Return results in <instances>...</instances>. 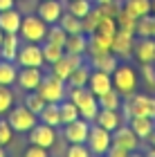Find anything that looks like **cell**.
<instances>
[{"instance_id":"obj_33","label":"cell","mask_w":155,"mask_h":157,"mask_svg":"<svg viewBox=\"0 0 155 157\" xmlns=\"http://www.w3.org/2000/svg\"><path fill=\"white\" fill-rule=\"evenodd\" d=\"M59 25H61L68 34H81V32H83V23H81V18L72 16L70 11H63V13H61Z\"/></svg>"},{"instance_id":"obj_15","label":"cell","mask_w":155,"mask_h":157,"mask_svg":"<svg viewBox=\"0 0 155 157\" xmlns=\"http://www.w3.org/2000/svg\"><path fill=\"white\" fill-rule=\"evenodd\" d=\"M135 34H128V32H122L117 29V34L112 36V54H117V59H124L128 61L133 56V47H135Z\"/></svg>"},{"instance_id":"obj_53","label":"cell","mask_w":155,"mask_h":157,"mask_svg":"<svg viewBox=\"0 0 155 157\" xmlns=\"http://www.w3.org/2000/svg\"><path fill=\"white\" fill-rule=\"evenodd\" d=\"M151 155H153V157H155V146H153V148H151Z\"/></svg>"},{"instance_id":"obj_7","label":"cell","mask_w":155,"mask_h":157,"mask_svg":"<svg viewBox=\"0 0 155 157\" xmlns=\"http://www.w3.org/2000/svg\"><path fill=\"white\" fill-rule=\"evenodd\" d=\"M86 144L90 148V153H92V157L106 155V153H108V148L112 146V132L106 130V128H101V126H97V124H92V126H90Z\"/></svg>"},{"instance_id":"obj_35","label":"cell","mask_w":155,"mask_h":157,"mask_svg":"<svg viewBox=\"0 0 155 157\" xmlns=\"http://www.w3.org/2000/svg\"><path fill=\"white\" fill-rule=\"evenodd\" d=\"M101 18H103V13L97 9V7H92V9L88 11V16H86V18H81V23H83V34L88 36V34L97 32V27H99Z\"/></svg>"},{"instance_id":"obj_29","label":"cell","mask_w":155,"mask_h":157,"mask_svg":"<svg viewBox=\"0 0 155 157\" xmlns=\"http://www.w3.org/2000/svg\"><path fill=\"white\" fill-rule=\"evenodd\" d=\"M41 49H43V59H45V65H52L65 54L63 45H56V43H50V40H43L41 43Z\"/></svg>"},{"instance_id":"obj_8","label":"cell","mask_w":155,"mask_h":157,"mask_svg":"<svg viewBox=\"0 0 155 157\" xmlns=\"http://www.w3.org/2000/svg\"><path fill=\"white\" fill-rule=\"evenodd\" d=\"M16 65L18 67H43L45 59H43V49L41 43H20L18 56H16Z\"/></svg>"},{"instance_id":"obj_5","label":"cell","mask_w":155,"mask_h":157,"mask_svg":"<svg viewBox=\"0 0 155 157\" xmlns=\"http://www.w3.org/2000/svg\"><path fill=\"white\" fill-rule=\"evenodd\" d=\"M47 27L50 25H47L45 20H41L36 13H27V16H23L18 36L25 43H43L45 36H47Z\"/></svg>"},{"instance_id":"obj_10","label":"cell","mask_w":155,"mask_h":157,"mask_svg":"<svg viewBox=\"0 0 155 157\" xmlns=\"http://www.w3.org/2000/svg\"><path fill=\"white\" fill-rule=\"evenodd\" d=\"M90 121L86 119H74V121H70V124L63 126V139L68 141V144H86V139H88V132H90Z\"/></svg>"},{"instance_id":"obj_16","label":"cell","mask_w":155,"mask_h":157,"mask_svg":"<svg viewBox=\"0 0 155 157\" xmlns=\"http://www.w3.org/2000/svg\"><path fill=\"white\" fill-rule=\"evenodd\" d=\"M133 59L139 65L155 61V38H135V47H133Z\"/></svg>"},{"instance_id":"obj_37","label":"cell","mask_w":155,"mask_h":157,"mask_svg":"<svg viewBox=\"0 0 155 157\" xmlns=\"http://www.w3.org/2000/svg\"><path fill=\"white\" fill-rule=\"evenodd\" d=\"M45 40L56 43V45H65V40H68V32L63 29L59 23H54V25L47 27V36H45Z\"/></svg>"},{"instance_id":"obj_1","label":"cell","mask_w":155,"mask_h":157,"mask_svg":"<svg viewBox=\"0 0 155 157\" xmlns=\"http://www.w3.org/2000/svg\"><path fill=\"white\" fill-rule=\"evenodd\" d=\"M122 115H124V119H130V117H151V119H155V97L139 94V92H133V94L124 97Z\"/></svg>"},{"instance_id":"obj_17","label":"cell","mask_w":155,"mask_h":157,"mask_svg":"<svg viewBox=\"0 0 155 157\" xmlns=\"http://www.w3.org/2000/svg\"><path fill=\"white\" fill-rule=\"evenodd\" d=\"M124 115L119 110H106V108H99V112H97V117H95V121L92 124H97V126H101V128H106V130H117L119 126L124 124Z\"/></svg>"},{"instance_id":"obj_23","label":"cell","mask_w":155,"mask_h":157,"mask_svg":"<svg viewBox=\"0 0 155 157\" xmlns=\"http://www.w3.org/2000/svg\"><path fill=\"white\" fill-rule=\"evenodd\" d=\"M63 49H65L68 54H81L86 56L88 54V36L86 34H68V40L65 45H63Z\"/></svg>"},{"instance_id":"obj_20","label":"cell","mask_w":155,"mask_h":157,"mask_svg":"<svg viewBox=\"0 0 155 157\" xmlns=\"http://www.w3.org/2000/svg\"><path fill=\"white\" fill-rule=\"evenodd\" d=\"M88 63L92 65V70H101V72L112 74L115 67L119 65V59H117V54H112V52H103V54H92Z\"/></svg>"},{"instance_id":"obj_24","label":"cell","mask_w":155,"mask_h":157,"mask_svg":"<svg viewBox=\"0 0 155 157\" xmlns=\"http://www.w3.org/2000/svg\"><path fill=\"white\" fill-rule=\"evenodd\" d=\"M90 74H92V65L83 61L79 67L74 70L68 78V88H86L88 81H90Z\"/></svg>"},{"instance_id":"obj_41","label":"cell","mask_w":155,"mask_h":157,"mask_svg":"<svg viewBox=\"0 0 155 157\" xmlns=\"http://www.w3.org/2000/svg\"><path fill=\"white\" fill-rule=\"evenodd\" d=\"M97 9H99L103 16H110V18H115L119 11H122V7H124V2L122 0H112V2H106V5H95Z\"/></svg>"},{"instance_id":"obj_19","label":"cell","mask_w":155,"mask_h":157,"mask_svg":"<svg viewBox=\"0 0 155 157\" xmlns=\"http://www.w3.org/2000/svg\"><path fill=\"white\" fill-rule=\"evenodd\" d=\"M110 88H112V76L108 72H101V70H92L90 81H88V90L92 92L95 97H99L103 92H108Z\"/></svg>"},{"instance_id":"obj_18","label":"cell","mask_w":155,"mask_h":157,"mask_svg":"<svg viewBox=\"0 0 155 157\" xmlns=\"http://www.w3.org/2000/svg\"><path fill=\"white\" fill-rule=\"evenodd\" d=\"M20 23H23V13H20L16 7L0 11V29L5 34H18Z\"/></svg>"},{"instance_id":"obj_14","label":"cell","mask_w":155,"mask_h":157,"mask_svg":"<svg viewBox=\"0 0 155 157\" xmlns=\"http://www.w3.org/2000/svg\"><path fill=\"white\" fill-rule=\"evenodd\" d=\"M43 67H18V76H16V85L25 92L36 90L41 81H43Z\"/></svg>"},{"instance_id":"obj_43","label":"cell","mask_w":155,"mask_h":157,"mask_svg":"<svg viewBox=\"0 0 155 157\" xmlns=\"http://www.w3.org/2000/svg\"><path fill=\"white\" fill-rule=\"evenodd\" d=\"M14 139V130L7 119H0V146H7Z\"/></svg>"},{"instance_id":"obj_38","label":"cell","mask_w":155,"mask_h":157,"mask_svg":"<svg viewBox=\"0 0 155 157\" xmlns=\"http://www.w3.org/2000/svg\"><path fill=\"white\" fill-rule=\"evenodd\" d=\"M23 105H25V108H29V110L34 112V115H38V112L43 110L45 101L41 99V94H38L36 90H32V92H27V94H25V99H23Z\"/></svg>"},{"instance_id":"obj_3","label":"cell","mask_w":155,"mask_h":157,"mask_svg":"<svg viewBox=\"0 0 155 157\" xmlns=\"http://www.w3.org/2000/svg\"><path fill=\"white\" fill-rule=\"evenodd\" d=\"M110 76H112V88H115L122 97H128V94H133V92H137L139 76H137V70L133 65H128V63H119Z\"/></svg>"},{"instance_id":"obj_39","label":"cell","mask_w":155,"mask_h":157,"mask_svg":"<svg viewBox=\"0 0 155 157\" xmlns=\"http://www.w3.org/2000/svg\"><path fill=\"white\" fill-rule=\"evenodd\" d=\"M14 108V92L9 85H0V117Z\"/></svg>"},{"instance_id":"obj_12","label":"cell","mask_w":155,"mask_h":157,"mask_svg":"<svg viewBox=\"0 0 155 157\" xmlns=\"http://www.w3.org/2000/svg\"><path fill=\"white\" fill-rule=\"evenodd\" d=\"M112 144L128 151V153H135L139 148V137L133 132V128L128 124H122L117 130H112Z\"/></svg>"},{"instance_id":"obj_6","label":"cell","mask_w":155,"mask_h":157,"mask_svg":"<svg viewBox=\"0 0 155 157\" xmlns=\"http://www.w3.org/2000/svg\"><path fill=\"white\" fill-rule=\"evenodd\" d=\"M7 121H9L14 132H29L34 126L38 124V115H34L29 108H25L23 103L14 105V108L7 112Z\"/></svg>"},{"instance_id":"obj_31","label":"cell","mask_w":155,"mask_h":157,"mask_svg":"<svg viewBox=\"0 0 155 157\" xmlns=\"http://www.w3.org/2000/svg\"><path fill=\"white\" fill-rule=\"evenodd\" d=\"M124 9L133 13L135 18L149 16L151 13V0H124Z\"/></svg>"},{"instance_id":"obj_34","label":"cell","mask_w":155,"mask_h":157,"mask_svg":"<svg viewBox=\"0 0 155 157\" xmlns=\"http://www.w3.org/2000/svg\"><path fill=\"white\" fill-rule=\"evenodd\" d=\"M115 23H117V29L122 32H128V34H135V27H137V18L133 16V13H128L122 7V11L115 16Z\"/></svg>"},{"instance_id":"obj_44","label":"cell","mask_w":155,"mask_h":157,"mask_svg":"<svg viewBox=\"0 0 155 157\" xmlns=\"http://www.w3.org/2000/svg\"><path fill=\"white\" fill-rule=\"evenodd\" d=\"M139 67H142L139 72H142V78L146 81V85L155 90V65L153 63H146V65H139Z\"/></svg>"},{"instance_id":"obj_47","label":"cell","mask_w":155,"mask_h":157,"mask_svg":"<svg viewBox=\"0 0 155 157\" xmlns=\"http://www.w3.org/2000/svg\"><path fill=\"white\" fill-rule=\"evenodd\" d=\"M14 5H16V0H0V11H5V9H11Z\"/></svg>"},{"instance_id":"obj_50","label":"cell","mask_w":155,"mask_h":157,"mask_svg":"<svg viewBox=\"0 0 155 157\" xmlns=\"http://www.w3.org/2000/svg\"><path fill=\"white\" fill-rule=\"evenodd\" d=\"M151 13H155V0H151Z\"/></svg>"},{"instance_id":"obj_9","label":"cell","mask_w":155,"mask_h":157,"mask_svg":"<svg viewBox=\"0 0 155 157\" xmlns=\"http://www.w3.org/2000/svg\"><path fill=\"white\" fill-rule=\"evenodd\" d=\"M56 128H52V126H47V124H38L29 130V135H27V139H29V144H34V146H41V148H50L56 144Z\"/></svg>"},{"instance_id":"obj_49","label":"cell","mask_w":155,"mask_h":157,"mask_svg":"<svg viewBox=\"0 0 155 157\" xmlns=\"http://www.w3.org/2000/svg\"><path fill=\"white\" fill-rule=\"evenodd\" d=\"M0 157H7V153H5V146H0Z\"/></svg>"},{"instance_id":"obj_46","label":"cell","mask_w":155,"mask_h":157,"mask_svg":"<svg viewBox=\"0 0 155 157\" xmlns=\"http://www.w3.org/2000/svg\"><path fill=\"white\" fill-rule=\"evenodd\" d=\"M106 157H130V153H128V151H124V148H119V146H115V144H112V146L108 148V153H106Z\"/></svg>"},{"instance_id":"obj_27","label":"cell","mask_w":155,"mask_h":157,"mask_svg":"<svg viewBox=\"0 0 155 157\" xmlns=\"http://www.w3.org/2000/svg\"><path fill=\"white\" fill-rule=\"evenodd\" d=\"M97 101H99V108H106V110H119V108H122L124 97L119 94L115 88H110L108 92H103V94L97 97Z\"/></svg>"},{"instance_id":"obj_13","label":"cell","mask_w":155,"mask_h":157,"mask_svg":"<svg viewBox=\"0 0 155 157\" xmlns=\"http://www.w3.org/2000/svg\"><path fill=\"white\" fill-rule=\"evenodd\" d=\"M63 11H65V5L61 0H38V5H36V16L41 20H45L47 25L59 23Z\"/></svg>"},{"instance_id":"obj_51","label":"cell","mask_w":155,"mask_h":157,"mask_svg":"<svg viewBox=\"0 0 155 157\" xmlns=\"http://www.w3.org/2000/svg\"><path fill=\"white\" fill-rule=\"evenodd\" d=\"M153 38H155V13H153Z\"/></svg>"},{"instance_id":"obj_22","label":"cell","mask_w":155,"mask_h":157,"mask_svg":"<svg viewBox=\"0 0 155 157\" xmlns=\"http://www.w3.org/2000/svg\"><path fill=\"white\" fill-rule=\"evenodd\" d=\"M18 49H20V36L18 34H5L2 43H0V59L16 63Z\"/></svg>"},{"instance_id":"obj_54","label":"cell","mask_w":155,"mask_h":157,"mask_svg":"<svg viewBox=\"0 0 155 157\" xmlns=\"http://www.w3.org/2000/svg\"><path fill=\"white\" fill-rule=\"evenodd\" d=\"M99 157H106V155H99Z\"/></svg>"},{"instance_id":"obj_26","label":"cell","mask_w":155,"mask_h":157,"mask_svg":"<svg viewBox=\"0 0 155 157\" xmlns=\"http://www.w3.org/2000/svg\"><path fill=\"white\" fill-rule=\"evenodd\" d=\"M38 121H41V124L52 126V128H59V126H61V110H59V103H45L43 110L38 112Z\"/></svg>"},{"instance_id":"obj_40","label":"cell","mask_w":155,"mask_h":157,"mask_svg":"<svg viewBox=\"0 0 155 157\" xmlns=\"http://www.w3.org/2000/svg\"><path fill=\"white\" fill-rule=\"evenodd\" d=\"M97 34H101V36H106V38H112V36L117 34V23H115V18L103 16L101 23H99V27H97Z\"/></svg>"},{"instance_id":"obj_32","label":"cell","mask_w":155,"mask_h":157,"mask_svg":"<svg viewBox=\"0 0 155 157\" xmlns=\"http://www.w3.org/2000/svg\"><path fill=\"white\" fill-rule=\"evenodd\" d=\"M92 7V0H65V11H70L76 18H86Z\"/></svg>"},{"instance_id":"obj_4","label":"cell","mask_w":155,"mask_h":157,"mask_svg":"<svg viewBox=\"0 0 155 157\" xmlns=\"http://www.w3.org/2000/svg\"><path fill=\"white\" fill-rule=\"evenodd\" d=\"M36 92L45 103H61L68 97V81L59 78L56 74H45L41 85L36 88Z\"/></svg>"},{"instance_id":"obj_11","label":"cell","mask_w":155,"mask_h":157,"mask_svg":"<svg viewBox=\"0 0 155 157\" xmlns=\"http://www.w3.org/2000/svg\"><path fill=\"white\" fill-rule=\"evenodd\" d=\"M83 61H86V59H83L81 54H68L65 52L56 63H52V74H56L59 78H63V81H68L70 74H72Z\"/></svg>"},{"instance_id":"obj_2","label":"cell","mask_w":155,"mask_h":157,"mask_svg":"<svg viewBox=\"0 0 155 157\" xmlns=\"http://www.w3.org/2000/svg\"><path fill=\"white\" fill-rule=\"evenodd\" d=\"M68 99H72L76 103L81 119H86V121L92 124L97 112H99V101H97V97L88 90V85L86 88H68Z\"/></svg>"},{"instance_id":"obj_28","label":"cell","mask_w":155,"mask_h":157,"mask_svg":"<svg viewBox=\"0 0 155 157\" xmlns=\"http://www.w3.org/2000/svg\"><path fill=\"white\" fill-rule=\"evenodd\" d=\"M16 76H18V65L14 61H5L0 59V85H11L16 83Z\"/></svg>"},{"instance_id":"obj_48","label":"cell","mask_w":155,"mask_h":157,"mask_svg":"<svg viewBox=\"0 0 155 157\" xmlns=\"http://www.w3.org/2000/svg\"><path fill=\"white\" fill-rule=\"evenodd\" d=\"M106 2H112V0H92V5H106Z\"/></svg>"},{"instance_id":"obj_52","label":"cell","mask_w":155,"mask_h":157,"mask_svg":"<svg viewBox=\"0 0 155 157\" xmlns=\"http://www.w3.org/2000/svg\"><path fill=\"white\" fill-rule=\"evenodd\" d=\"M2 38H5V32H2V29H0V43H2Z\"/></svg>"},{"instance_id":"obj_36","label":"cell","mask_w":155,"mask_h":157,"mask_svg":"<svg viewBox=\"0 0 155 157\" xmlns=\"http://www.w3.org/2000/svg\"><path fill=\"white\" fill-rule=\"evenodd\" d=\"M135 36H137V38H153V13L137 18Z\"/></svg>"},{"instance_id":"obj_42","label":"cell","mask_w":155,"mask_h":157,"mask_svg":"<svg viewBox=\"0 0 155 157\" xmlns=\"http://www.w3.org/2000/svg\"><path fill=\"white\" fill-rule=\"evenodd\" d=\"M65 157H92V153H90L88 144H70Z\"/></svg>"},{"instance_id":"obj_30","label":"cell","mask_w":155,"mask_h":157,"mask_svg":"<svg viewBox=\"0 0 155 157\" xmlns=\"http://www.w3.org/2000/svg\"><path fill=\"white\" fill-rule=\"evenodd\" d=\"M59 110H61V126H65V124H70V121H74V119L81 117L76 103L72 101V99H68V97L59 103Z\"/></svg>"},{"instance_id":"obj_45","label":"cell","mask_w":155,"mask_h":157,"mask_svg":"<svg viewBox=\"0 0 155 157\" xmlns=\"http://www.w3.org/2000/svg\"><path fill=\"white\" fill-rule=\"evenodd\" d=\"M23 157H50V153H47V148H41V146H34L29 144V148L25 151Z\"/></svg>"},{"instance_id":"obj_55","label":"cell","mask_w":155,"mask_h":157,"mask_svg":"<svg viewBox=\"0 0 155 157\" xmlns=\"http://www.w3.org/2000/svg\"><path fill=\"white\" fill-rule=\"evenodd\" d=\"M153 65H155V61H153Z\"/></svg>"},{"instance_id":"obj_21","label":"cell","mask_w":155,"mask_h":157,"mask_svg":"<svg viewBox=\"0 0 155 157\" xmlns=\"http://www.w3.org/2000/svg\"><path fill=\"white\" fill-rule=\"evenodd\" d=\"M126 124L133 128V132L139 137V141L149 139L151 132L155 130V119H151V117H130V119H126Z\"/></svg>"},{"instance_id":"obj_25","label":"cell","mask_w":155,"mask_h":157,"mask_svg":"<svg viewBox=\"0 0 155 157\" xmlns=\"http://www.w3.org/2000/svg\"><path fill=\"white\" fill-rule=\"evenodd\" d=\"M103 52H112V38H106L101 34H88V54H103Z\"/></svg>"}]
</instances>
